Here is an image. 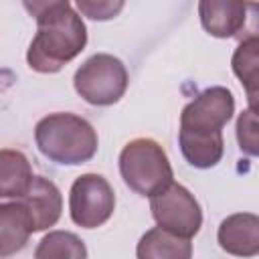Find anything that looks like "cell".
<instances>
[{"mask_svg": "<svg viewBox=\"0 0 259 259\" xmlns=\"http://www.w3.org/2000/svg\"><path fill=\"white\" fill-rule=\"evenodd\" d=\"M24 8L36 20V34L26 51V63L32 71L59 73L87 45L83 18L67 0L24 2Z\"/></svg>", "mask_w": 259, "mask_h": 259, "instance_id": "obj_1", "label": "cell"}, {"mask_svg": "<svg viewBox=\"0 0 259 259\" xmlns=\"http://www.w3.org/2000/svg\"><path fill=\"white\" fill-rule=\"evenodd\" d=\"M235 113V97L227 87L214 85L198 93L180 113L178 144L184 160L200 170L221 162L225 152L223 127Z\"/></svg>", "mask_w": 259, "mask_h": 259, "instance_id": "obj_2", "label": "cell"}, {"mask_svg": "<svg viewBox=\"0 0 259 259\" xmlns=\"http://www.w3.org/2000/svg\"><path fill=\"white\" fill-rule=\"evenodd\" d=\"M34 142L38 152L65 166L89 162L99 146L93 125L75 113H49L34 127Z\"/></svg>", "mask_w": 259, "mask_h": 259, "instance_id": "obj_3", "label": "cell"}, {"mask_svg": "<svg viewBox=\"0 0 259 259\" xmlns=\"http://www.w3.org/2000/svg\"><path fill=\"white\" fill-rule=\"evenodd\" d=\"M119 174L134 192L150 198L174 182L170 160L164 148L152 138H136L123 146Z\"/></svg>", "mask_w": 259, "mask_h": 259, "instance_id": "obj_4", "label": "cell"}, {"mask_svg": "<svg viewBox=\"0 0 259 259\" xmlns=\"http://www.w3.org/2000/svg\"><path fill=\"white\" fill-rule=\"evenodd\" d=\"M73 85L87 103L113 105L127 89V69L117 57L97 53L75 71Z\"/></svg>", "mask_w": 259, "mask_h": 259, "instance_id": "obj_5", "label": "cell"}, {"mask_svg": "<svg viewBox=\"0 0 259 259\" xmlns=\"http://www.w3.org/2000/svg\"><path fill=\"white\" fill-rule=\"evenodd\" d=\"M150 210L158 227L184 239H192L202 227V210L198 200L186 186L178 182H172L168 188L154 194L150 198Z\"/></svg>", "mask_w": 259, "mask_h": 259, "instance_id": "obj_6", "label": "cell"}, {"mask_svg": "<svg viewBox=\"0 0 259 259\" xmlns=\"http://www.w3.org/2000/svg\"><path fill=\"white\" fill-rule=\"evenodd\" d=\"M115 208V192L101 174H81L69 192L71 221L83 229H97L109 221Z\"/></svg>", "mask_w": 259, "mask_h": 259, "instance_id": "obj_7", "label": "cell"}, {"mask_svg": "<svg viewBox=\"0 0 259 259\" xmlns=\"http://www.w3.org/2000/svg\"><path fill=\"white\" fill-rule=\"evenodd\" d=\"M221 249L235 257L259 255V214L235 212L223 219L217 231Z\"/></svg>", "mask_w": 259, "mask_h": 259, "instance_id": "obj_8", "label": "cell"}, {"mask_svg": "<svg viewBox=\"0 0 259 259\" xmlns=\"http://www.w3.org/2000/svg\"><path fill=\"white\" fill-rule=\"evenodd\" d=\"M247 2L237 0H200L198 16L202 28L217 38L237 36L245 24Z\"/></svg>", "mask_w": 259, "mask_h": 259, "instance_id": "obj_9", "label": "cell"}, {"mask_svg": "<svg viewBox=\"0 0 259 259\" xmlns=\"http://www.w3.org/2000/svg\"><path fill=\"white\" fill-rule=\"evenodd\" d=\"M32 233H36L34 219L22 200L0 204V255L4 259L24 249Z\"/></svg>", "mask_w": 259, "mask_h": 259, "instance_id": "obj_10", "label": "cell"}, {"mask_svg": "<svg viewBox=\"0 0 259 259\" xmlns=\"http://www.w3.org/2000/svg\"><path fill=\"white\" fill-rule=\"evenodd\" d=\"M32 219H34V229L38 231H47L49 227H55L57 221L61 219V210H63V196L61 190L57 188V184L45 176H34L30 190L20 198Z\"/></svg>", "mask_w": 259, "mask_h": 259, "instance_id": "obj_11", "label": "cell"}, {"mask_svg": "<svg viewBox=\"0 0 259 259\" xmlns=\"http://www.w3.org/2000/svg\"><path fill=\"white\" fill-rule=\"evenodd\" d=\"M32 168L20 150H0V196L20 200L32 186Z\"/></svg>", "mask_w": 259, "mask_h": 259, "instance_id": "obj_12", "label": "cell"}, {"mask_svg": "<svg viewBox=\"0 0 259 259\" xmlns=\"http://www.w3.org/2000/svg\"><path fill=\"white\" fill-rule=\"evenodd\" d=\"M138 259H192L190 239L178 237L162 227L146 231L136 247Z\"/></svg>", "mask_w": 259, "mask_h": 259, "instance_id": "obj_13", "label": "cell"}, {"mask_svg": "<svg viewBox=\"0 0 259 259\" xmlns=\"http://www.w3.org/2000/svg\"><path fill=\"white\" fill-rule=\"evenodd\" d=\"M233 73L241 81L249 107H259V42H239L233 59Z\"/></svg>", "mask_w": 259, "mask_h": 259, "instance_id": "obj_14", "label": "cell"}, {"mask_svg": "<svg viewBox=\"0 0 259 259\" xmlns=\"http://www.w3.org/2000/svg\"><path fill=\"white\" fill-rule=\"evenodd\" d=\"M34 259H87V247L71 231H49L38 241Z\"/></svg>", "mask_w": 259, "mask_h": 259, "instance_id": "obj_15", "label": "cell"}, {"mask_svg": "<svg viewBox=\"0 0 259 259\" xmlns=\"http://www.w3.org/2000/svg\"><path fill=\"white\" fill-rule=\"evenodd\" d=\"M235 134L239 150L247 156L259 158V107H247L239 113Z\"/></svg>", "mask_w": 259, "mask_h": 259, "instance_id": "obj_16", "label": "cell"}, {"mask_svg": "<svg viewBox=\"0 0 259 259\" xmlns=\"http://www.w3.org/2000/svg\"><path fill=\"white\" fill-rule=\"evenodd\" d=\"M81 14L93 18V20H109V18H115L117 12L123 8V2H111V0H77L75 4Z\"/></svg>", "mask_w": 259, "mask_h": 259, "instance_id": "obj_17", "label": "cell"}, {"mask_svg": "<svg viewBox=\"0 0 259 259\" xmlns=\"http://www.w3.org/2000/svg\"><path fill=\"white\" fill-rule=\"evenodd\" d=\"M235 38L239 42H245V40L259 42V2H247L245 24Z\"/></svg>", "mask_w": 259, "mask_h": 259, "instance_id": "obj_18", "label": "cell"}]
</instances>
